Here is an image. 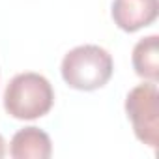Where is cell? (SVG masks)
I'll return each instance as SVG.
<instances>
[{
    "label": "cell",
    "instance_id": "7a4b0ae2",
    "mask_svg": "<svg viewBox=\"0 0 159 159\" xmlns=\"http://www.w3.org/2000/svg\"><path fill=\"white\" fill-rule=\"evenodd\" d=\"M4 111L15 120H38L54 105V90L49 79L25 71L17 73L4 90Z\"/></svg>",
    "mask_w": 159,
    "mask_h": 159
},
{
    "label": "cell",
    "instance_id": "6da1fadb",
    "mask_svg": "<svg viewBox=\"0 0 159 159\" xmlns=\"http://www.w3.org/2000/svg\"><path fill=\"white\" fill-rule=\"evenodd\" d=\"M114 62L107 49L99 45H79L62 58L60 73L64 83L81 92L103 88L112 77Z\"/></svg>",
    "mask_w": 159,
    "mask_h": 159
},
{
    "label": "cell",
    "instance_id": "277c9868",
    "mask_svg": "<svg viewBox=\"0 0 159 159\" xmlns=\"http://www.w3.org/2000/svg\"><path fill=\"white\" fill-rule=\"evenodd\" d=\"M111 15L124 32H137L150 26L159 15V0H114Z\"/></svg>",
    "mask_w": 159,
    "mask_h": 159
},
{
    "label": "cell",
    "instance_id": "8992f818",
    "mask_svg": "<svg viewBox=\"0 0 159 159\" xmlns=\"http://www.w3.org/2000/svg\"><path fill=\"white\" fill-rule=\"evenodd\" d=\"M133 69L144 81H159V36L152 34L139 39L131 54Z\"/></svg>",
    "mask_w": 159,
    "mask_h": 159
},
{
    "label": "cell",
    "instance_id": "52a82bcc",
    "mask_svg": "<svg viewBox=\"0 0 159 159\" xmlns=\"http://www.w3.org/2000/svg\"><path fill=\"white\" fill-rule=\"evenodd\" d=\"M6 155V140H4V137L0 135V159H2Z\"/></svg>",
    "mask_w": 159,
    "mask_h": 159
},
{
    "label": "cell",
    "instance_id": "5b68a950",
    "mask_svg": "<svg viewBox=\"0 0 159 159\" xmlns=\"http://www.w3.org/2000/svg\"><path fill=\"white\" fill-rule=\"evenodd\" d=\"M10 155L13 159H49L52 155L51 137L34 125L19 129L10 142Z\"/></svg>",
    "mask_w": 159,
    "mask_h": 159
},
{
    "label": "cell",
    "instance_id": "3957f363",
    "mask_svg": "<svg viewBox=\"0 0 159 159\" xmlns=\"http://www.w3.org/2000/svg\"><path fill=\"white\" fill-rule=\"evenodd\" d=\"M125 114L131 122L135 137L157 150L159 146V92L157 84L146 81L137 84L125 96Z\"/></svg>",
    "mask_w": 159,
    "mask_h": 159
}]
</instances>
